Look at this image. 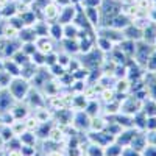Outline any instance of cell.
I'll return each instance as SVG.
<instances>
[{"mask_svg":"<svg viewBox=\"0 0 156 156\" xmlns=\"http://www.w3.org/2000/svg\"><path fill=\"white\" fill-rule=\"evenodd\" d=\"M30 89H31L30 81L22 76H12V80L8 84V90L16 98V101H23V98L30 92Z\"/></svg>","mask_w":156,"mask_h":156,"instance_id":"6da1fadb","label":"cell"},{"mask_svg":"<svg viewBox=\"0 0 156 156\" xmlns=\"http://www.w3.org/2000/svg\"><path fill=\"white\" fill-rule=\"evenodd\" d=\"M154 45H150L147 44L145 41H136V47H134V55H133V59L136 64H139V66L144 67L145 66V62L148 59V56L151 55V51H153Z\"/></svg>","mask_w":156,"mask_h":156,"instance_id":"7a4b0ae2","label":"cell"},{"mask_svg":"<svg viewBox=\"0 0 156 156\" xmlns=\"http://www.w3.org/2000/svg\"><path fill=\"white\" fill-rule=\"evenodd\" d=\"M142 109V100L136 98L134 95H125L120 98V111L122 114L126 115H134Z\"/></svg>","mask_w":156,"mask_h":156,"instance_id":"3957f363","label":"cell"},{"mask_svg":"<svg viewBox=\"0 0 156 156\" xmlns=\"http://www.w3.org/2000/svg\"><path fill=\"white\" fill-rule=\"evenodd\" d=\"M89 125H90V117L86 114L84 109L73 111V115H72V128H75L78 133H80V131H89Z\"/></svg>","mask_w":156,"mask_h":156,"instance_id":"277c9868","label":"cell"},{"mask_svg":"<svg viewBox=\"0 0 156 156\" xmlns=\"http://www.w3.org/2000/svg\"><path fill=\"white\" fill-rule=\"evenodd\" d=\"M97 36H103V37H106L108 41H111L114 45H117V44H120L123 39H125V36H123V33H122V30H117V28H112V27H98L97 28Z\"/></svg>","mask_w":156,"mask_h":156,"instance_id":"5b68a950","label":"cell"},{"mask_svg":"<svg viewBox=\"0 0 156 156\" xmlns=\"http://www.w3.org/2000/svg\"><path fill=\"white\" fill-rule=\"evenodd\" d=\"M59 11H61V6L56 5L55 0H50V2L44 6V9H42V17L48 23L56 22L58 20V16H59Z\"/></svg>","mask_w":156,"mask_h":156,"instance_id":"8992f818","label":"cell"},{"mask_svg":"<svg viewBox=\"0 0 156 156\" xmlns=\"http://www.w3.org/2000/svg\"><path fill=\"white\" fill-rule=\"evenodd\" d=\"M16 103V98L11 95V92L8 90V87H2L0 89V115L3 112H8Z\"/></svg>","mask_w":156,"mask_h":156,"instance_id":"52a82bcc","label":"cell"},{"mask_svg":"<svg viewBox=\"0 0 156 156\" xmlns=\"http://www.w3.org/2000/svg\"><path fill=\"white\" fill-rule=\"evenodd\" d=\"M139 133V129L137 128H125L122 129V133L120 134H117L115 136V144H119L120 147H128L129 144H131V140L133 137Z\"/></svg>","mask_w":156,"mask_h":156,"instance_id":"ba28073f","label":"cell"},{"mask_svg":"<svg viewBox=\"0 0 156 156\" xmlns=\"http://www.w3.org/2000/svg\"><path fill=\"white\" fill-rule=\"evenodd\" d=\"M75 14H76V5H75V3H69V5H66V6L61 8L56 22H59V23H62V25H64V23H69V22L73 20Z\"/></svg>","mask_w":156,"mask_h":156,"instance_id":"9c48e42d","label":"cell"},{"mask_svg":"<svg viewBox=\"0 0 156 156\" xmlns=\"http://www.w3.org/2000/svg\"><path fill=\"white\" fill-rule=\"evenodd\" d=\"M34 45H36V50H39L44 55L51 53V51L55 50L53 48V39H51L50 36H39V37H36Z\"/></svg>","mask_w":156,"mask_h":156,"instance_id":"30bf717a","label":"cell"},{"mask_svg":"<svg viewBox=\"0 0 156 156\" xmlns=\"http://www.w3.org/2000/svg\"><path fill=\"white\" fill-rule=\"evenodd\" d=\"M87 22L92 25L94 28H98L101 25V14H100V6L98 8H83Z\"/></svg>","mask_w":156,"mask_h":156,"instance_id":"8fae6325","label":"cell"},{"mask_svg":"<svg viewBox=\"0 0 156 156\" xmlns=\"http://www.w3.org/2000/svg\"><path fill=\"white\" fill-rule=\"evenodd\" d=\"M112 89L115 90L117 95L125 97V95H128L129 92H131V81H129L128 78H117Z\"/></svg>","mask_w":156,"mask_h":156,"instance_id":"7c38bea8","label":"cell"},{"mask_svg":"<svg viewBox=\"0 0 156 156\" xmlns=\"http://www.w3.org/2000/svg\"><path fill=\"white\" fill-rule=\"evenodd\" d=\"M108 125V117L105 115H95L90 117V125H89V131H105V128Z\"/></svg>","mask_w":156,"mask_h":156,"instance_id":"4fadbf2b","label":"cell"},{"mask_svg":"<svg viewBox=\"0 0 156 156\" xmlns=\"http://www.w3.org/2000/svg\"><path fill=\"white\" fill-rule=\"evenodd\" d=\"M142 41H145L150 45H154V41H156V23L154 22H150L142 30Z\"/></svg>","mask_w":156,"mask_h":156,"instance_id":"5bb4252c","label":"cell"},{"mask_svg":"<svg viewBox=\"0 0 156 156\" xmlns=\"http://www.w3.org/2000/svg\"><path fill=\"white\" fill-rule=\"evenodd\" d=\"M122 33H123L125 39H131V41H134V42L142 39V30L137 28V27H134L133 23H129L128 27H125V28L122 30Z\"/></svg>","mask_w":156,"mask_h":156,"instance_id":"9a60e30c","label":"cell"},{"mask_svg":"<svg viewBox=\"0 0 156 156\" xmlns=\"http://www.w3.org/2000/svg\"><path fill=\"white\" fill-rule=\"evenodd\" d=\"M78 33H80V27L75 23V22H69V23H64L62 25V37H67V39H76Z\"/></svg>","mask_w":156,"mask_h":156,"instance_id":"2e32d148","label":"cell"},{"mask_svg":"<svg viewBox=\"0 0 156 156\" xmlns=\"http://www.w3.org/2000/svg\"><path fill=\"white\" fill-rule=\"evenodd\" d=\"M80 147L83 150V156H105V148L97 144H92V142H89L87 147H83V145Z\"/></svg>","mask_w":156,"mask_h":156,"instance_id":"e0dca14e","label":"cell"},{"mask_svg":"<svg viewBox=\"0 0 156 156\" xmlns=\"http://www.w3.org/2000/svg\"><path fill=\"white\" fill-rule=\"evenodd\" d=\"M17 39H19L22 44H25V42H34L36 41V34H34V31H33L31 27H23V28L19 30Z\"/></svg>","mask_w":156,"mask_h":156,"instance_id":"ac0fdd59","label":"cell"},{"mask_svg":"<svg viewBox=\"0 0 156 156\" xmlns=\"http://www.w3.org/2000/svg\"><path fill=\"white\" fill-rule=\"evenodd\" d=\"M128 147H131V148H134V150H137V151H142L145 147H147V140H145V131H139L134 137H133V140H131V144H129Z\"/></svg>","mask_w":156,"mask_h":156,"instance_id":"d6986e66","label":"cell"},{"mask_svg":"<svg viewBox=\"0 0 156 156\" xmlns=\"http://www.w3.org/2000/svg\"><path fill=\"white\" fill-rule=\"evenodd\" d=\"M48 25H50V23L45 22L44 19H42V20H36V22L31 25V28H33L36 37H39V36H48Z\"/></svg>","mask_w":156,"mask_h":156,"instance_id":"ffe728a7","label":"cell"},{"mask_svg":"<svg viewBox=\"0 0 156 156\" xmlns=\"http://www.w3.org/2000/svg\"><path fill=\"white\" fill-rule=\"evenodd\" d=\"M48 36L53 39V41H61L62 39V23L51 22L48 25Z\"/></svg>","mask_w":156,"mask_h":156,"instance_id":"44dd1931","label":"cell"},{"mask_svg":"<svg viewBox=\"0 0 156 156\" xmlns=\"http://www.w3.org/2000/svg\"><path fill=\"white\" fill-rule=\"evenodd\" d=\"M95 47L100 50V51H103V53H109L111 51V48L114 47V44L111 42V41H108L106 37H103V36H97L95 34Z\"/></svg>","mask_w":156,"mask_h":156,"instance_id":"7402d4cb","label":"cell"},{"mask_svg":"<svg viewBox=\"0 0 156 156\" xmlns=\"http://www.w3.org/2000/svg\"><path fill=\"white\" fill-rule=\"evenodd\" d=\"M19 140H20V144L22 145H36V142L39 140L36 133L34 131H30V129H27V131H23L20 136H17Z\"/></svg>","mask_w":156,"mask_h":156,"instance_id":"603a6c76","label":"cell"},{"mask_svg":"<svg viewBox=\"0 0 156 156\" xmlns=\"http://www.w3.org/2000/svg\"><path fill=\"white\" fill-rule=\"evenodd\" d=\"M84 111H86V114L89 117H95V115L101 114V106H100V103L97 100H89L86 108H84Z\"/></svg>","mask_w":156,"mask_h":156,"instance_id":"cb8c5ba5","label":"cell"},{"mask_svg":"<svg viewBox=\"0 0 156 156\" xmlns=\"http://www.w3.org/2000/svg\"><path fill=\"white\" fill-rule=\"evenodd\" d=\"M115 95H117V94H115V90H114L112 87H103V89L100 90V94H98V98H100L103 103H109V101H112L114 98H117Z\"/></svg>","mask_w":156,"mask_h":156,"instance_id":"d4e9b609","label":"cell"},{"mask_svg":"<svg viewBox=\"0 0 156 156\" xmlns=\"http://www.w3.org/2000/svg\"><path fill=\"white\" fill-rule=\"evenodd\" d=\"M144 70H145V72H150V73H154V72H156V47L153 48L151 55L148 56L145 66H144Z\"/></svg>","mask_w":156,"mask_h":156,"instance_id":"484cf974","label":"cell"},{"mask_svg":"<svg viewBox=\"0 0 156 156\" xmlns=\"http://www.w3.org/2000/svg\"><path fill=\"white\" fill-rule=\"evenodd\" d=\"M9 128H11V131H12V134H14V136H20L23 131H27V126H25V122L23 120H14V122L9 125Z\"/></svg>","mask_w":156,"mask_h":156,"instance_id":"4316f807","label":"cell"},{"mask_svg":"<svg viewBox=\"0 0 156 156\" xmlns=\"http://www.w3.org/2000/svg\"><path fill=\"white\" fill-rule=\"evenodd\" d=\"M122 148L123 147H120L119 144L112 142V144H109L108 147H105V156H120Z\"/></svg>","mask_w":156,"mask_h":156,"instance_id":"83f0119b","label":"cell"},{"mask_svg":"<svg viewBox=\"0 0 156 156\" xmlns=\"http://www.w3.org/2000/svg\"><path fill=\"white\" fill-rule=\"evenodd\" d=\"M23 122H25V126H27V129H30V131H34V129L37 128V125H39V120L36 119L33 114H30L28 117H25Z\"/></svg>","mask_w":156,"mask_h":156,"instance_id":"f1b7e54d","label":"cell"},{"mask_svg":"<svg viewBox=\"0 0 156 156\" xmlns=\"http://www.w3.org/2000/svg\"><path fill=\"white\" fill-rule=\"evenodd\" d=\"M20 154L22 156H36L37 154V148L36 145H20Z\"/></svg>","mask_w":156,"mask_h":156,"instance_id":"f546056e","label":"cell"},{"mask_svg":"<svg viewBox=\"0 0 156 156\" xmlns=\"http://www.w3.org/2000/svg\"><path fill=\"white\" fill-rule=\"evenodd\" d=\"M11 80H12V76L6 70L0 69V87H8V84H9Z\"/></svg>","mask_w":156,"mask_h":156,"instance_id":"4dcf8cb0","label":"cell"},{"mask_svg":"<svg viewBox=\"0 0 156 156\" xmlns=\"http://www.w3.org/2000/svg\"><path fill=\"white\" fill-rule=\"evenodd\" d=\"M145 131H156V115L147 117V120H145Z\"/></svg>","mask_w":156,"mask_h":156,"instance_id":"1f68e13d","label":"cell"},{"mask_svg":"<svg viewBox=\"0 0 156 156\" xmlns=\"http://www.w3.org/2000/svg\"><path fill=\"white\" fill-rule=\"evenodd\" d=\"M80 5L81 8H98L101 5V0H83Z\"/></svg>","mask_w":156,"mask_h":156,"instance_id":"d6a6232c","label":"cell"},{"mask_svg":"<svg viewBox=\"0 0 156 156\" xmlns=\"http://www.w3.org/2000/svg\"><path fill=\"white\" fill-rule=\"evenodd\" d=\"M120 156H142V153L134 150V148H131V147H123Z\"/></svg>","mask_w":156,"mask_h":156,"instance_id":"836d02e7","label":"cell"},{"mask_svg":"<svg viewBox=\"0 0 156 156\" xmlns=\"http://www.w3.org/2000/svg\"><path fill=\"white\" fill-rule=\"evenodd\" d=\"M145 140L147 145L156 147V131H145Z\"/></svg>","mask_w":156,"mask_h":156,"instance_id":"e575fe53","label":"cell"},{"mask_svg":"<svg viewBox=\"0 0 156 156\" xmlns=\"http://www.w3.org/2000/svg\"><path fill=\"white\" fill-rule=\"evenodd\" d=\"M140 153H142V156H156V147H153V145H147Z\"/></svg>","mask_w":156,"mask_h":156,"instance_id":"d590c367","label":"cell"},{"mask_svg":"<svg viewBox=\"0 0 156 156\" xmlns=\"http://www.w3.org/2000/svg\"><path fill=\"white\" fill-rule=\"evenodd\" d=\"M5 156H22L19 148H5Z\"/></svg>","mask_w":156,"mask_h":156,"instance_id":"8d00e7d4","label":"cell"},{"mask_svg":"<svg viewBox=\"0 0 156 156\" xmlns=\"http://www.w3.org/2000/svg\"><path fill=\"white\" fill-rule=\"evenodd\" d=\"M5 144H6V142L3 140L2 136H0V150H5Z\"/></svg>","mask_w":156,"mask_h":156,"instance_id":"74e56055","label":"cell"},{"mask_svg":"<svg viewBox=\"0 0 156 156\" xmlns=\"http://www.w3.org/2000/svg\"><path fill=\"white\" fill-rule=\"evenodd\" d=\"M0 156H5V153H3V150H0Z\"/></svg>","mask_w":156,"mask_h":156,"instance_id":"f35d334b","label":"cell"},{"mask_svg":"<svg viewBox=\"0 0 156 156\" xmlns=\"http://www.w3.org/2000/svg\"><path fill=\"white\" fill-rule=\"evenodd\" d=\"M154 47H156V41H154Z\"/></svg>","mask_w":156,"mask_h":156,"instance_id":"ab89813d","label":"cell"},{"mask_svg":"<svg viewBox=\"0 0 156 156\" xmlns=\"http://www.w3.org/2000/svg\"><path fill=\"white\" fill-rule=\"evenodd\" d=\"M154 76H156V72H154Z\"/></svg>","mask_w":156,"mask_h":156,"instance_id":"60d3db41","label":"cell"},{"mask_svg":"<svg viewBox=\"0 0 156 156\" xmlns=\"http://www.w3.org/2000/svg\"><path fill=\"white\" fill-rule=\"evenodd\" d=\"M0 89H2V87H0Z\"/></svg>","mask_w":156,"mask_h":156,"instance_id":"b9f144b4","label":"cell"},{"mask_svg":"<svg viewBox=\"0 0 156 156\" xmlns=\"http://www.w3.org/2000/svg\"><path fill=\"white\" fill-rule=\"evenodd\" d=\"M154 23H156V22H154Z\"/></svg>","mask_w":156,"mask_h":156,"instance_id":"7bdbcfd3","label":"cell"}]
</instances>
